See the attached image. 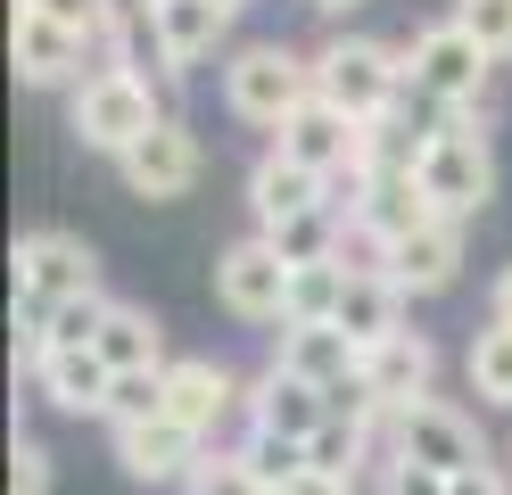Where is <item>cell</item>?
I'll use <instances>...</instances> for the list:
<instances>
[{"mask_svg":"<svg viewBox=\"0 0 512 495\" xmlns=\"http://www.w3.org/2000/svg\"><path fill=\"white\" fill-rule=\"evenodd\" d=\"M496 50L479 42V33L463 17H430V25H413V42H405V83H413V108H430V116H463L488 99L496 83Z\"/></svg>","mask_w":512,"mask_h":495,"instance_id":"cell-1","label":"cell"},{"mask_svg":"<svg viewBox=\"0 0 512 495\" xmlns=\"http://www.w3.org/2000/svg\"><path fill=\"white\" fill-rule=\"evenodd\" d=\"M413 182L430 190L438 215H488L496 198V149H488V108H463V116H438L422 132V149H413Z\"/></svg>","mask_w":512,"mask_h":495,"instance_id":"cell-2","label":"cell"},{"mask_svg":"<svg viewBox=\"0 0 512 495\" xmlns=\"http://www.w3.org/2000/svg\"><path fill=\"white\" fill-rule=\"evenodd\" d=\"M157 124H166V99L149 91L141 66H91L67 91V132L83 149H100V157H124L133 141H149Z\"/></svg>","mask_w":512,"mask_h":495,"instance_id":"cell-3","label":"cell"},{"mask_svg":"<svg viewBox=\"0 0 512 495\" xmlns=\"http://www.w3.org/2000/svg\"><path fill=\"white\" fill-rule=\"evenodd\" d=\"M314 99V50H290V42H240L223 58V108L256 132H281L298 108Z\"/></svg>","mask_w":512,"mask_h":495,"instance_id":"cell-4","label":"cell"},{"mask_svg":"<svg viewBox=\"0 0 512 495\" xmlns=\"http://www.w3.org/2000/svg\"><path fill=\"white\" fill-rule=\"evenodd\" d=\"M314 91H323L331 108H347L356 124L397 116L405 99H413V83H405V50L372 42V33H331V42L314 50Z\"/></svg>","mask_w":512,"mask_h":495,"instance_id":"cell-5","label":"cell"},{"mask_svg":"<svg viewBox=\"0 0 512 495\" xmlns=\"http://www.w3.org/2000/svg\"><path fill=\"white\" fill-rule=\"evenodd\" d=\"M389 454H413V462H430V471H471V462H488V446H479V421L463 405H446V396H413V405L389 413Z\"/></svg>","mask_w":512,"mask_h":495,"instance_id":"cell-6","label":"cell"},{"mask_svg":"<svg viewBox=\"0 0 512 495\" xmlns=\"http://www.w3.org/2000/svg\"><path fill=\"white\" fill-rule=\"evenodd\" d=\"M215 297L232 322H290V256L265 231H248L215 256Z\"/></svg>","mask_w":512,"mask_h":495,"instance_id":"cell-7","label":"cell"},{"mask_svg":"<svg viewBox=\"0 0 512 495\" xmlns=\"http://www.w3.org/2000/svg\"><path fill=\"white\" fill-rule=\"evenodd\" d=\"M108 454H116V471L141 479V487H182L190 462L207 454V438L182 429L174 413H141V421H108Z\"/></svg>","mask_w":512,"mask_h":495,"instance_id":"cell-8","label":"cell"},{"mask_svg":"<svg viewBox=\"0 0 512 495\" xmlns=\"http://www.w3.org/2000/svg\"><path fill=\"white\" fill-rule=\"evenodd\" d=\"M116 174H124V190H133V198L166 207V198H190V190H199L207 149H199V132H190L182 116H166V124L149 132V141H133V149L116 157Z\"/></svg>","mask_w":512,"mask_h":495,"instance_id":"cell-9","label":"cell"},{"mask_svg":"<svg viewBox=\"0 0 512 495\" xmlns=\"http://www.w3.org/2000/svg\"><path fill=\"white\" fill-rule=\"evenodd\" d=\"M240 405H248V380H240L223 355H174V363H166V413H174L182 429H199L207 446H215V429L232 421Z\"/></svg>","mask_w":512,"mask_h":495,"instance_id":"cell-10","label":"cell"},{"mask_svg":"<svg viewBox=\"0 0 512 495\" xmlns=\"http://www.w3.org/2000/svg\"><path fill=\"white\" fill-rule=\"evenodd\" d=\"M223 33H232V9H223V0H149V58H157V75H174V83L215 58Z\"/></svg>","mask_w":512,"mask_h":495,"instance_id":"cell-11","label":"cell"},{"mask_svg":"<svg viewBox=\"0 0 512 495\" xmlns=\"http://www.w3.org/2000/svg\"><path fill=\"white\" fill-rule=\"evenodd\" d=\"M380 273H389L405 297H438L463 281V223L455 215H430L422 231H405V240L380 248Z\"/></svg>","mask_w":512,"mask_h":495,"instance_id":"cell-12","label":"cell"},{"mask_svg":"<svg viewBox=\"0 0 512 495\" xmlns=\"http://www.w3.org/2000/svg\"><path fill=\"white\" fill-rule=\"evenodd\" d=\"M9 58H17V83H34V91H75L91 42H83V33H67V25H50L42 9H25V0H17V17H9Z\"/></svg>","mask_w":512,"mask_h":495,"instance_id":"cell-13","label":"cell"},{"mask_svg":"<svg viewBox=\"0 0 512 495\" xmlns=\"http://www.w3.org/2000/svg\"><path fill=\"white\" fill-rule=\"evenodd\" d=\"M248 429L256 438H314V429L331 421V388H314V380H298V372H281V363H265V372L248 380Z\"/></svg>","mask_w":512,"mask_h":495,"instance_id":"cell-14","label":"cell"},{"mask_svg":"<svg viewBox=\"0 0 512 495\" xmlns=\"http://www.w3.org/2000/svg\"><path fill=\"white\" fill-rule=\"evenodd\" d=\"M273 363L339 396V388H356V372H364V347L347 339L339 322H281V330H273Z\"/></svg>","mask_w":512,"mask_h":495,"instance_id":"cell-15","label":"cell"},{"mask_svg":"<svg viewBox=\"0 0 512 495\" xmlns=\"http://www.w3.org/2000/svg\"><path fill=\"white\" fill-rule=\"evenodd\" d=\"M34 388L50 396L58 413H75V421H108V405H116V363H108L100 347H50V355L34 363Z\"/></svg>","mask_w":512,"mask_h":495,"instance_id":"cell-16","label":"cell"},{"mask_svg":"<svg viewBox=\"0 0 512 495\" xmlns=\"http://www.w3.org/2000/svg\"><path fill=\"white\" fill-rule=\"evenodd\" d=\"M273 149H290L298 165H314V174H331V182H339L347 165H356V149H364V124L347 116V108H331L323 91H314L306 108H298L290 124L273 132Z\"/></svg>","mask_w":512,"mask_h":495,"instance_id":"cell-17","label":"cell"},{"mask_svg":"<svg viewBox=\"0 0 512 495\" xmlns=\"http://www.w3.org/2000/svg\"><path fill=\"white\" fill-rule=\"evenodd\" d=\"M306 207H331V174H314V165H298L290 149H265L248 165V215L256 231H273V223H290Z\"/></svg>","mask_w":512,"mask_h":495,"instance_id":"cell-18","label":"cell"},{"mask_svg":"<svg viewBox=\"0 0 512 495\" xmlns=\"http://www.w3.org/2000/svg\"><path fill=\"white\" fill-rule=\"evenodd\" d=\"M430 380H438V347L422 339V330H397V339H380V347H364V372H356V388L372 396V405H413V396H430Z\"/></svg>","mask_w":512,"mask_h":495,"instance_id":"cell-19","label":"cell"},{"mask_svg":"<svg viewBox=\"0 0 512 495\" xmlns=\"http://www.w3.org/2000/svg\"><path fill=\"white\" fill-rule=\"evenodd\" d=\"M405 306H413V297L380 273V264H347V289H339V314L331 322L356 347H380V339H397V330H405Z\"/></svg>","mask_w":512,"mask_h":495,"instance_id":"cell-20","label":"cell"},{"mask_svg":"<svg viewBox=\"0 0 512 495\" xmlns=\"http://www.w3.org/2000/svg\"><path fill=\"white\" fill-rule=\"evenodd\" d=\"M91 347H100L116 372H166V363H174L157 314L149 306H124V297H108V322H100V339H91Z\"/></svg>","mask_w":512,"mask_h":495,"instance_id":"cell-21","label":"cell"},{"mask_svg":"<svg viewBox=\"0 0 512 495\" xmlns=\"http://www.w3.org/2000/svg\"><path fill=\"white\" fill-rule=\"evenodd\" d=\"M463 380H471L479 405L512 413V322L488 314V330H471V347H463Z\"/></svg>","mask_w":512,"mask_h":495,"instance_id":"cell-22","label":"cell"},{"mask_svg":"<svg viewBox=\"0 0 512 495\" xmlns=\"http://www.w3.org/2000/svg\"><path fill=\"white\" fill-rule=\"evenodd\" d=\"M265 240L290 256V264H331V256H347V223H339V207H306L290 223H273Z\"/></svg>","mask_w":512,"mask_h":495,"instance_id":"cell-23","label":"cell"},{"mask_svg":"<svg viewBox=\"0 0 512 495\" xmlns=\"http://www.w3.org/2000/svg\"><path fill=\"white\" fill-rule=\"evenodd\" d=\"M339 289H347V256L290 264V322H331L339 314Z\"/></svg>","mask_w":512,"mask_h":495,"instance_id":"cell-24","label":"cell"},{"mask_svg":"<svg viewBox=\"0 0 512 495\" xmlns=\"http://www.w3.org/2000/svg\"><path fill=\"white\" fill-rule=\"evenodd\" d=\"M182 495H265V479L248 471V446H207L199 462H190Z\"/></svg>","mask_w":512,"mask_h":495,"instance_id":"cell-25","label":"cell"},{"mask_svg":"<svg viewBox=\"0 0 512 495\" xmlns=\"http://www.w3.org/2000/svg\"><path fill=\"white\" fill-rule=\"evenodd\" d=\"M240 446H248V471H256V479H265V495H273V487H290V479L306 471V462H314V454H306L298 438H256V429H248V438H240Z\"/></svg>","mask_w":512,"mask_h":495,"instance_id":"cell-26","label":"cell"},{"mask_svg":"<svg viewBox=\"0 0 512 495\" xmlns=\"http://www.w3.org/2000/svg\"><path fill=\"white\" fill-rule=\"evenodd\" d=\"M25 9H42L50 25H67V33H83V42L100 50V42H108V25H116V9H124V0H25Z\"/></svg>","mask_w":512,"mask_h":495,"instance_id":"cell-27","label":"cell"},{"mask_svg":"<svg viewBox=\"0 0 512 495\" xmlns=\"http://www.w3.org/2000/svg\"><path fill=\"white\" fill-rule=\"evenodd\" d=\"M446 17H463V25H471L496 58H512V0H455Z\"/></svg>","mask_w":512,"mask_h":495,"instance_id":"cell-28","label":"cell"},{"mask_svg":"<svg viewBox=\"0 0 512 495\" xmlns=\"http://www.w3.org/2000/svg\"><path fill=\"white\" fill-rule=\"evenodd\" d=\"M455 479L430 471V462H413V454H380V495H446Z\"/></svg>","mask_w":512,"mask_h":495,"instance_id":"cell-29","label":"cell"},{"mask_svg":"<svg viewBox=\"0 0 512 495\" xmlns=\"http://www.w3.org/2000/svg\"><path fill=\"white\" fill-rule=\"evenodd\" d=\"M9 495H50V446L25 438V429H17V446H9Z\"/></svg>","mask_w":512,"mask_h":495,"instance_id":"cell-30","label":"cell"},{"mask_svg":"<svg viewBox=\"0 0 512 495\" xmlns=\"http://www.w3.org/2000/svg\"><path fill=\"white\" fill-rule=\"evenodd\" d=\"M446 495H512V471L488 454V462H471V471H455V487H446Z\"/></svg>","mask_w":512,"mask_h":495,"instance_id":"cell-31","label":"cell"},{"mask_svg":"<svg viewBox=\"0 0 512 495\" xmlns=\"http://www.w3.org/2000/svg\"><path fill=\"white\" fill-rule=\"evenodd\" d=\"M273 495H356V479H339V471H314V462H306V471H298L290 487H273Z\"/></svg>","mask_w":512,"mask_h":495,"instance_id":"cell-32","label":"cell"},{"mask_svg":"<svg viewBox=\"0 0 512 495\" xmlns=\"http://www.w3.org/2000/svg\"><path fill=\"white\" fill-rule=\"evenodd\" d=\"M488 314H496V322H512V264L488 281Z\"/></svg>","mask_w":512,"mask_h":495,"instance_id":"cell-33","label":"cell"},{"mask_svg":"<svg viewBox=\"0 0 512 495\" xmlns=\"http://www.w3.org/2000/svg\"><path fill=\"white\" fill-rule=\"evenodd\" d=\"M306 9H323V17H347V9H364V0H306Z\"/></svg>","mask_w":512,"mask_h":495,"instance_id":"cell-34","label":"cell"},{"mask_svg":"<svg viewBox=\"0 0 512 495\" xmlns=\"http://www.w3.org/2000/svg\"><path fill=\"white\" fill-rule=\"evenodd\" d=\"M223 9H232V17H240V9H248V0H223Z\"/></svg>","mask_w":512,"mask_h":495,"instance_id":"cell-35","label":"cell"},{"mask_svg":"<svg viewBox=\"0 0 512 495\" xmlns=\"http://www.w3.org/2000/svg\"><path fill=\"white\" fill-rule=\"evenodd\" d=\"M504 471H512V438H504Z\"/></svg>","mask_w":512,"mask_h":495,"instance_id":"cell-36","label":"cell"}]
</instances>
